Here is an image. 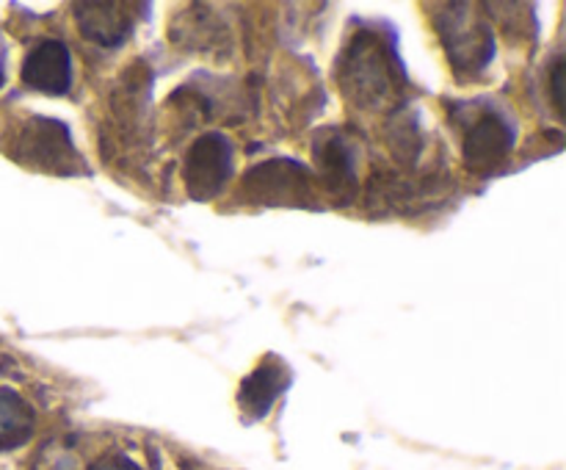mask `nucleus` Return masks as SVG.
Wrapping results in <instances>:
<instances>
[{"label": "nucleus", "mask_w": 566, "mask_h": 470, "mask_svg": "<svg viewBox=\"0 0 566 470\" xmlns=\"http://www.w3.org/2000/svg\"><path fill=\"white\" fill-rule=\"evenodd\" d=\"M243 194L271 208H321L313 171L293 158H271L252 166L243 177Z\"/></svg>", "instance_id": "obj_5"}, {"label": "nucleus", "mask_w": 566, "mask_h": 470, "mask_svg": "<svg viewBox=\"0 0 566 470\" xmlns=\"http://www.w3.org/2000/svg\"><path fill=\"white\" fill-rule=\"evenodd\" d=\"M562 86H564V61H556V64H553V72H551L553 105H556L558 114L564 116V94H562Z\"/></svg>", "instance_id": "obj_12"}, {"label": "nucleus", "mask_w": 566, "mask_h": 470, "mask_svg": "<svg viewBox=\"0 0 566 470\" xmlns=\"http://www.w3.org/2000/svg\"><path fill=\"white\" fill-rule=\"evenodd\" d=\"M6 83V44L3 39H0V86Z\"/></svg>", "instance_id": "obj_14"}, {"label": "nucleus", "mask_w": 566, "mask_h": 470, "mask_svg": "<svg viewBox=\"0 0 566 470\" xmlns=\"http://www.w3.org/2000/svg\"><path fill=\"white\" fill-rule=\"evenodd\" d=\"M142 6L130 3H81L77 11V28L86 39L103 44V48H119L136 28V14L133 11Z\"/></svg>", "instance_id": "obj_10"}, {"label": "nucleus", "mask_w": 566, "mask_h": 470, "mask_svg": "<svg viewBox=\"0 0 566 470\" xmlns=\"http://www.w3.org/2000/svg\"><path fill=\"white\" fill-rule=\"evenodd\" d=\"M36 415L20 393L0 387V451H11L31 440Z\"/></svg>", "instance_id": "obj_11"}, {"label": "nucleus", "mask_w": 566, "mask_h": 470, "mask_svg": "<svg viewBox=\"0 0 566 470\" xmlns=\"http://www.w3.org/2000/svg\"><path fill=\"white\" fill-rule=\"evenodd\" d=\"M11 158L22 166L53 175H77L86 169L81 153L75 149L66 122L50 116H28L11 133Z\"/></svg>", "instance_id": "obj_4"}, {"label": "nucleus", "mask_w": 566, "mask_h": 470, "mask_svg": "<svg viewBox=\"0 0 566 470\" xmlns=\"http://www.w3.org/2000/svg\"><path fill=\"white\" fill-rule=\"evenodd\" d=\"M94 470H142V468H138L130 457H125V453H111V457H105L103 462H97V468Z\"/></svg>", "instance_id": "obj_13"}, {"label": "nucleus", "mask_w": 566, "mask_h": 470, "mask_svg": "<svg viewBox=\"0 0 566 470\" xmlns=\"http://www.w3.org/2000/svg\"><path fill=\"white\" fill-rule=\"evenodd\" d=\"M291 382H293V374L291 368H287L285 359L269 354V357H265L263 363H260L258 368L241 382L238 404H241V409L249 415V418L254 420L265 418V415L271 412V407L276 404V398L291 387Z\"/></svg>", "instance_id": "obj_9"}, {"label": "nucleus", "mask_w": 566, "mask_h": 470, "mask_svg": "<svg viewBox=\"0 0 566 470\" xmlns=\"http://www.w3.org/2000/svg\"><path fill=\"white\" fill-rule=\"evenodd\" d=\"M235 171V147L230 138L219 130L202 133L191 149L186 153L182 164V180H186L188 197L197 202L219 197Z\"/></svg>", "instance_id": "obj_6"}, {"label": "nucleus", "mask_w": 566, "mask_h": 470, "mask_svg": "<svg viewBox=\"0 0 566 470\" xmlns=\"http://www.w3.org/2000/svg\"><path fill=\"white\" fill-rule=\"evenodd\" d=\"M434 28L446 48L448 61L459 77H479L492 64L497 50L495 31L470 3L437 6ZM464 81V83H468Z\"/></svg>", "instance_id": "obj_3"}, {"label": "nucleus", "mask_w": 566, "mask_h": 470, "mask_svg": "<svg viewBox=\"0 0 566 470\" xmlns=\"http://www.w3.org/2000/svg\"><path fill=\"white\" fill-rule=\"evenodd\" d=\"M22 83L48 97H64L72 88V53L66 42L48 36L22 61Z\"/></svg>", "instance_id": "obj_8"}, {"label": "nucleus", "mask_w": 566, "mask_h": 470, "mask_svg": "<svg viewBox=\"0 0 566 470\" xmlns=\"http://www.w3.org/2000/svg\"><path fill=\"white\" fill-rule=\"evenodd\" d=\"M340 88L359 108H379L396 97L403 83V66L387 33L363 28L352 33L337 66Z\"/></svg>", "instance_id": "obj_1"}, {"label": "nucleus", "mask_w": 566, "mask_h": 470, "mask_svg": "<svg viewBox=\"0 0 566 470\" xmlns=\"http://www.w3.org/2000/svg\"><path fill=\"white\" fill-rule=\"evenodd\" d=\"M313 158L326 194L337 202H352L357 194V153L346 133L337 127L321 130L313 142Z\"/></svg>", "instance_id": "obj_7"}, {"label": "nucleus", "mask_w": 566, "mask_h": 470, "mask_svg": "<svg viewBox=\"0 0 566 470\" xmlns=\"http://www.w3.org/2000/svg\"><path fill=\"white\" fill-rule=\"evenodd\" d=\"M464 164L475 171H495L517 147V119L495 100H464L457 105Z\"/></svg>", "instance_id": "obj_2"}]
</instances>
